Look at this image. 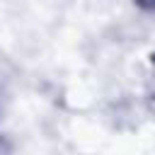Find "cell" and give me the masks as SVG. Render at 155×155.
<instances>
[{"label": "cell", "mask_w": 155, "mask_h": 155, "mask_svg": "<svg viewBox=\"0 0 155 155\" xmlns=\"http://www.w3.org/2000/svg\"><path fill=\"white\" fill-rule=\"evenodd\" d=\"M153 63H155V56H153Z\"/></svg>", "instance_id": "6da1fadb"}]
</instances>
